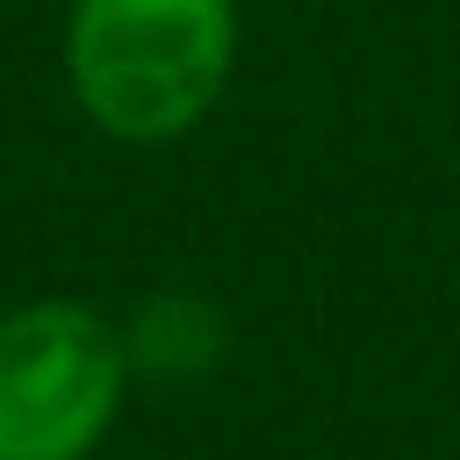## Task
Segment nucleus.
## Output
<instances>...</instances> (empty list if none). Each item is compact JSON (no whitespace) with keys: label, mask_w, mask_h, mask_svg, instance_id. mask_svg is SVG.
Segmentation results:
<instances>
[{"label":"nucleus","mask_w":460,"mask_h":460,"mask_svg":"<svg viewBox=\"0 0 460 460\" xmlns=\"http://www.w3.org/2000/svg\"><path fill=\"white\" fill-rule=\"evenodd\" d=\"M237 0H72L58 65L72 108L115 144H180L237 72Z\"/></svg>","instance_id":"obj_1"},{"label":"nucleus","mask_w":460,"mask_h":460,"mask_svg":"<svg viewBox=\"0 0 460 460\" xmlns=\"http://www.w3.org/2000/svg\"><path fill=\"white\" fill-rule=\"evenodd\" d=\"M129 395L122 331L79 295L0 309V460H93Z\"/></svg>","instance_id":"obj_2"},{"label":"nucleus","mask_w":460,"mask_h":460,"mask_svg":"<svg viewBox=\"0 0 460 460\" xmlns=\"http://www.w3.org/2000/svg\"><path fill=\"white\" fill-rule=\"evenodd\" d=\"M115 331H122L129 381H201L230 345L223 309L208 295H187V288L144 295L129 316H115Z\"/></svg>","instance_id":"obj_3"}]
</instances>
